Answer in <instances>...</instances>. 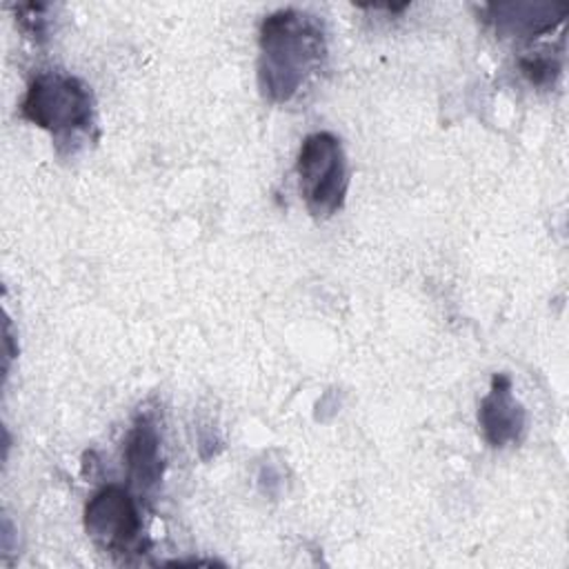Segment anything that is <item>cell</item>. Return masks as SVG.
<instances>
[{
	"label": "cell",
	"instance_id": "obj_8",
	"mask_svg": "<svg viewBox=\"0 0 569 569\" xmlns=\"http://www.w3.org/2000/svg\"><path fill=\"white\" fill-rule=\"evenodd\" d=\"M558 62L549 56H522L520 58V71L527 76L531 84H549L558 76Z\"/></svg>",
	"mask_w": 569,
	"mask_h": 569
},
{
	"label": "cell",
	"instance_id": "obj_4",
	"mask_svg": "<svg viewBox=\"0 0 569 569\" xmlns=\"http://www.w3.org/2000/svg\"><path fill=\"white\" fill-rule=\"evenodd\" d=\"M84 529L104 551L122 556L142 545V520L136 498L120 485L98 489L84 507Z\"/></svg>",
	"mask_w": 569,
	"mask_h": 569
},
{
	"label": "cell",
	"instance_id": "obj_6",
	"mask_svg": "<svg viewBox=\"0 0 569 569\" xmlns=\"http://www.w3.org/2000/svg\"><path fill=\"white\" fill-rule=\"evenodd\" d=\"M124 460L129 469V478L142 487H153L162 476V456H160V436L158 427L149 416H138L127 445H124Z\"/></svg>",
	"mask_w": 569,
	"mask_h": 569
},
{
	"label": "cell",
	"instance_id": "obj_5",
	"mask_svg": "<svg viewBox=\"0 0 569 569\" xmlns=\"http://www.w3.org/2000/svg\"><path fill=\"white\" fill-rule=\"evenodd\" d=\"M478 422L491 447H507L522 438L527 416L511 393L509 376L496 373L491 378V389L478 409Z\"/></svg>",
	"mask_w": 569,
	"mask_h": 569
},
{
	"label": "cell",
	"instance_id": "obj_2",
	"mask_svg": "<svg viewBox=\"0 0 569 569\" xmlns=\"http://www.w3.org/2000/svg\"><path fill=\"white\" fill-rule=\"evenodd\" d=\"M22 116L51 133L58 149L76 151L96 131L91 89L67 71H40L22 98Z\"/></svg>",
	"mask_w": 569,
	"mask_h": 569
},
{
	"label": "cell",
	"instance_id": "obj_7",
	"mask_svg": "<svg viewBox=\"0 0 569 569\" xmlns=\"http://www.w3.org/2000/svg\"><path fill=\"white\" fill-rule=\"evenodd\" d=\"M489 20L500 33L509 36H540L553 29L556 22H562L567 7L565 4H491Z\"/></svg>",
	"mask_w": 569,
	"mask_h": 569
},
{
	"label": "cell",
	"instance_id": "obj_1",
	"mask_svg": "<svg viewBox=\"0 0 569 569\" xmlns=\"http://www.w3.org/2000/svg\"><path fill=\"white\" fill-rule=\"evenodd\" d=\"M327 38L322 22L298 9H278L260 24L258 87L276 104L300 98L322 73Z\"/></svg>",
	"mask_w": 569,
	"mask_h": 569
},
{
	"label": "cell",
	"instance_id": "obj_3",
	"mask_svg": "<svg viewBox=\"0 0 569 569\" xmlns=\"http://www.w3.org/2000/svg\"><path fill=\"white\" fill-rule=\"evenodd\" d=\"M296 173L302 200L313 218H331L342 209L349 173L342 144L333 133L316 131L302 140Z\"/></svg>",
	"mask_w": 569,
	"mask_h": 569
}]
</instances>
